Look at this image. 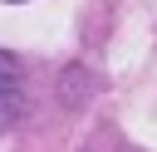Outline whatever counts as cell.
Wrapping results in <instances>:
<instances>
[{
  "label": "cell",
  "instance_id": "6da1fadb",
  "mask_svg": "<svg viewBox=\"0 0 157 152\" xmlns=\"http://www.w3.org/2000/svg\"><path fill=\"white\" fill-rule=\"evenodd\" d=\"M25 118V69L15 54L0 49V132H10Z\"/></svg>",
  "mask_w": 157,
  "mask_h": 152
}]
</instances>
